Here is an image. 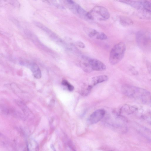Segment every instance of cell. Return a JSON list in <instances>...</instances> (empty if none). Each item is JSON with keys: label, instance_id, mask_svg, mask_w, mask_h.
Masks as SVG:
<instances>
[{"label": "cell", "instance_id": "9", "mask_svg": "<svg viewBox=\"0 0 151 151\" xmlns=\"http://www.w3.org/2000/svg\"><path fill=\"white\" fill-rule=\"evenodd\" d=\"M108 79V76L106 75H101L94 77L92 79L91 85L93 87L98 84L107 81Z\"/></svg>", "mask_w": 151, "mask_h": 151}, {"label": "cell", "instance_id": "5", "mask_svg": "<svg viewBox=\"0 0 151 151\" xmlns=\"http://www.w3.org/2000/svg\"><path fill=\"white\" fill-rule=\"evenodd\" d=\"M89 62L93 71H102L106 69L105 65L97 59L90 58Z\"/></svg>", "mask_w": 151, "mask_h": 151}, {"label": "cell", "instance_id": "11", "mask_svg": "<svg viewBox=\"0 0 151 151\" xmlns=\"http://www.w3.org/2000/svg\"><path fill=\"white\" fill-rule=\"evenodd\" d=\"M119 1L129 5L137 9H139L142 8L141 5L139 1L121 0Z\"/></svg>", "mask_w": 151, "mask_h": 151}, {"label": "cell", "instance_id": "18", "mask_svg": "<svg viewBox=\"0 0 151 151\" xmlns=\"http://www.w3.org/2000/svg\"><path fill=\"white\" fill-rule=\"evenodd\" d=\"M67 1L68 2V4H74V2L73 1H72V0H67Z\"/></svg>", "mask_w": 151, "mask_h": 151}, {"label": "cell", "instance_id": "14", "mask_svg": "<svg viewBox=\"0 0 151 151\" xmlns=\"http://www.w3.org/2000/svg\"><path fill=\"white\" fill-rule=\"evenodd\" d=\"M96 39H99L100 40H106L107 38V35L104 33L102 32H99L97 33L96 36Z\"/></svg>", "mask_w": 151, "mask_h": 151}, {"label": "cell", "instance_id": "7", "mask_svg": "<svg viewBox=\"0 0 151 151\" xmlns=\"http://www.w3.org/2000/svg\"><path fill=\"white\" fill-rule=\"evenodd\" d=\"M29 66L34 76L37 79L40 78L41 71L38 65L35 63H32L30 64Z\"/></svg>", "mask_w": 151, "mask_h": 151}, {"label": "cell", "instance_id": "1", "mask_svg": "<svg viewBox=\"0 0 151 151\" xmlns=\"http://www.w3.org/2000/svg\"><path fill=\"white\" fill-rule=\"evenodd\" d=\"M122 91L126 96L134 99L143 104H147L150 101V92L144 88L125 85L122 87Z\"/></svg>", "mask_w": 151, "mask_h": 151}, {"label": "cell", "instance_id": "20", "mask_svg": "<svg viewBox=\"0 0 151 151\" xmlns=\"http://www.w3.org/2000/svg\"><path fill=\"white\" fill-rule=\"evenodd\" d=\"M112 151V150H110V151Z\"/></svg>", "mask_w": 151, "mask_h": 151}, {"label": "cell", "instance_id": "13", "mask_svg": "<svg viewBox=\"0 0 151 151\" xmlns=\"http://www.w3.org/2000/svg\"><path fill=\"white\" fill-rule=\"evenodd\" d=\"M139 1L142 9L151 12V4L150 1L147 0H142Z\"/></svg>", "mask_w": 151, "mask_h": 151}, {"label": "cell", "instance_id": "2", "mask_svg": "<svg viewBox=\"0 0 151 151\" xmlns=\"http://www.w3.org/2000/svg\"><path fill=\"white\" fill-rule=\"evenodd\" d=\"M126 50V46L123 42H120L115 45L111 50L109 57L110 63L113 65L116 64L123 58Z\"/></svg>", "mask_w": 151, "mask_h": 151}, {"label": "cell", "instance_id": "8", "mask_svg": "<svg viewBox=\"0 0 151 151\" xmlns=\"http://www.w3.org/2000/svg\"><path fill=\"white\" fill-rule=\"evenodd\" d=\"M137 110V108L135 106L129 105H125L122 106L120 110V112L127 114L133 113Z\"/></svg>", "mask_w": 151, "mask_h": 151}, {"label": "cell", "instance_id": "6", "mask_svg": "<svg viewBox=\"0 0 151 151\" xmlns=\"http://www.w3.org/2000/svg\"><path fill=\"white\" fill-rule=\"evenodd\" d=\"M90 58L85 56L82 57L81 65L84 70L86 72H90L93 71L89 62Z\"/></svg>", "mask_w": 151, "mask_h": 151}, {"label": "cell", "instance_id": "10", "mask_svg": "<svg viewBox=\"0 0 151 151\" xmlns=\"http://www.w3.org/2000/svg\"><path fill=\"white\" fill-rule=\"evenodd\" d=\"M27 150L28 151H39V145L37 141L33 139H30L27 142Z\"/></svg>", "mask_w": 151, "mask_h": 151}, {"label": "cell", "instance_id": "4", "mask_svg": "<svg viewBox=\"0 0 151 151\" xmlns=\"http://www.w3.org/2000/svg\"><path fill=\"white\" fill-rule=\"evenodd\" d=\"M105 111L103 109H98L94 111L88 119L89 122L91 124H94L100 121L104 116Z\"/></svg>", "mask_w": 151, "mask_h": 151}, {"label": "cell", "instance_id": "19", "mask_svg": "<svg viewBox=\"0 0 151 151\" xmlns=\"http://www.w3.org/2000/svg\"><path fill=\"white\" fill-rule=\"evenodd\" d=\"M50 148L52 151H56L55 148L53 145H50Z\"/></svg>", "mask_w": 151, "mask_h": 151}, {"label": "cell", "instance_id": "15", "mask_svg": "<svg viewBox=\"0 0 151 151\" xmlns=\"http://www.w3.org/2000/svg\"><path fill=\"white\" fill-rule=\"evenodd\" d=\"M62 84L63 85L66 86L70 91H72L74 89L73 86L66 80H64L62 81Z\"/></svg>", "mask_w": 151, "mask_h": 151}, {"label": "cell", "instance_id": "21", "mask_svg": "<svg viewBox=\"0 0 151 151\" xmlns=\"http://www.w3.org/2000/svg\"><path fill=\"white\" fill-rule=\"evenodd\" d=\"M26 151H28L27 150Z\"/></svg>", "mask_w": 151, "mask_h": 151}, {"label": "cell", "instance_id": "12", "mask_svg": "<svg viewBox=\"0 0 151 151\" xmlns=\"http://www.w3.org/2000/svg\"><path fill=\"white\" fill-rule=\"evenodd\" d=\"M119 19L120 24L124 26L130 25L133 24V22L131 19L125 16L120 17Z\"/></svg>", "mask_w": 151, "mask_h": 151}, {"label": "cell", "instance_id": "17", "mask_svg": "<svg viewBox=\"0 0 151 151\" xmlns=\"http://www.w3.org/2000/svg\"><path fill=\"white\" fill-rule=\"evenodd\" d=\"M77 45L80 47L83 48L85 47L84 44L81 41H78L76 42Z\"/></svg>", "mask_w": 151, "mask_h": 151}, {"label": "cell", "instance_id": "16", "mask_svg": "<svg viewBox=\"0 0 151 151\" xmlns=\"http://www.w3.org/2000/svg\"><path fill=\"white\" fill-rule=\"evenodd\" d=\"M98 32L94 29H93L89 32L88 34V36L90 37H92L95 36H96Z\"/></svg>", "mask_w": 151, "mask_h": 151}, {"label": "cell", "instance_id": "3", "mask_svg": "<svg viewBox=\"0 0 151 151\" xmlns=\"http://www.w3.org/2000/svg\"><path fill=\"white\" fill-rule=\"evenodd\" d=\"M93 20L99 21H105L108 19L110 15L108 9L105 7L100 6H96L89 12Z\"/></svg>", "mask_w": 151, "mask_h": 151}]
</instances>
